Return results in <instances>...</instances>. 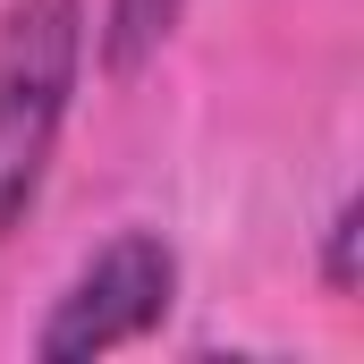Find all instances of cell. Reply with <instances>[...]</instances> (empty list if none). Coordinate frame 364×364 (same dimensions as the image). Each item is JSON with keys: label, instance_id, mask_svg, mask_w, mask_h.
<instances>
[{"label": "cell", "instance_id": "cell-3", "mask_svg": "<svg viewBox=\"0 0 364 364\" xmlns=\"http://www.w3.org/2000/svg\"><path fill=\"white\" fill-rule=\"evenodd\" d=\"M186 9L195 0H102V17H93V51H102V68L127 85V77H144L170 43H178Z\"/></svg>", "mask_w": 364, "mask_h": 364}, {"label": "cell", "instance_id": "cell-4", "mask_svg": "<svg viewBox=\"0 0 364 364\" xmlns=\"http://www.w3.org/2000/svg\"><path fill=\"white\" fill-rule=\"evenodd\" d=\"M356 237H364V203L339 195V212H331V229H322V288H331L339 305L356 296Z\"/></svg>", "mask_w": 364, "mask_h": 364}, {"label": "cell", "instance_id": "cell-1", "mask_svg": "<svg viewBox=\"0 0 364 364\" xmlns=\"http://www.w3.org/2000/svg\"><path fill=\"white\" fill-rule=\"evenodd\" d=\"M77 77H85V0H9L0 9V246L43 203Z\"/></svg>", "mask_w": 364, "mask_h": 364}, {"label": "cell", "instance_id": "cell-2", "mask_svg": "<svg viewBox=\"0 0 364 364\" xmlns=\"http://www.w3.org/2000/svg\"><path fill=\"white\" fill-rule=\"evenodd\" d=\"M170 305H178V246L161 229H119L51 296V314L34 331V356L43 364H77V356L136 348V339H153L170 322Z\"/></svg>", "mask_w": 364, "mask_h": 364}]
</instances>
